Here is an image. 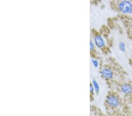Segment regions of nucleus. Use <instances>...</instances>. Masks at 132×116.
<instances>
[{
  "label": "nucleus",
  "instance_id": "nucleus-4",
  "mask_svg": "<svg viewBox=\"0 0 132 116\" xmlns=\"http://www.w3.org/2000/svg\"><path fill=\"white\" fill-rule=\"evenodd\" d=\"M94 41L97 47L99 48H103L105 45V41H104L103 39L102 38V37L100 35H96L94 38Z\"/></svg>",
  "mask_w": 132,
  "mask_h": 116
},
{
  "label": "nucleus",
  "instance_id": "nucleus-7",
  "mask_svg": "<svg viewBox=\"0 0 132 116\" xmlns=\"http://www.w3.org/2000/svg\"><path fill=\"white\" fill-rule=\"evenodd\" d=\"M119 48L120 50V51L125 52L126 51V45L124 42H121L119 44Z\"/></svg>",
  "mask_w": 132,
  "mask_h": 116
},
{
  "label": "nucleus",
  "instance_id": "nucleus-1",
  "mask_svg": "<svg viewBox=\"0 0 132 116\" xmlns=\"http://www.w3.org/2000/svg\"><path fill=\"white\" fill-rule=\"evenodd\" d=\"M118 9L123 14H132V1L130 0H122L118 3Z\"/></svg>",
  "mask_w": 132,
  "mask_h": 116
},
{
  "label": "nucleus",
  "instance_id": "nucleus-11",
  "mask_svg": "<svg viewBox=\"0 0 132 116\" xmlns=\"http://www.w3.org/2000/svg\"><path fill=\"white\" fill-rule=\"evenodd\" d=\"M92 1H96V0H92Z\"/></svg>",
  "mask_w": 132,
  "mask_h": 116
},
{
  "label": "nucleus",
  "instance_id": "nucleus-10",
  "mask_svg": "<svg viewBox=\"0 0 132 116\" xmlns=\"http://www.w3.org/2000/svg\"><path fill=\"white\" fill-rule=\"evenodd\" d=\"M94 90H95V88L94 87H93V86L92 85V84H90V93H93V92H94Z\"/></svg>",
  "mask_w": 132,
  "mask_h": 116
},
{
  "label": "nucleus",
  "instance_id": "nucleus-3",
  "mask_svg": "<svg viewBox=\"0 0 132 116\" xmlns=\"http://www.w3.org/2000/svg\"><path fill=\"white\" fill-rule=\"evenodd\" d=\"M101 75L104 79H110L113 76V73L111 69L105 68L101 71Z\"/></svg>",
  "mask_w": 132,
  "mask_h": 116
},
{
  "label": "nucleus",
  "instance_id": "nucleus-5",
  "mask_svg": "<svg viewBox=\"0 0 132 116\" xmlns=\"http://www.w3.org/2000/svg\"><path fill=\"white\" fill-rule=\"evenodd\" d=\"M121 90L125 94H130L132 93V86L129 84H124L121 86Z\"/></svg>",
  "mask_w": 132,
  "mask_h": 116
},
{
  "label": "nucleus",
  "instance_id": "nucleus-6",
  "mask_svg": "<svg viewBox=\"0 0 132 116\" xmlns=\"http://www.w3.org/2000/svg\"><path fill=\"white\" fill-rule=\"evenodd\" d=\"M92 82H93V87H94V88H95V91L97 93H99V89H100L99 84L97 82V81H95V80H93Z\"/></svg>",
  "mask_w": 132,
  "mask_h": 116
},
{
  "label": "nucleus",
  "instance_id": "nucleus-9",
  "mask_svg": "<svg viewBox=\"0 0 132 116\" xmlns=\"http://www.w3.org/2000/svg\"><path fill=\"white\" fill-rule=\"evenodd\" d=\"M94 48H95L94 43H93V42L91 41L90 42V50H92L93 49H94Z\"/></svg>",
  "mask_w": 132,
  "mask_h": 116
},
{
  "label": "nucleus",
  "instance_id": "nucleus-8",
  "mask_svg": "<svg viewBox=\"0 0 132 116\" xmlns=\"http://www.w3.org/2000/svg\"><path fill=\"white\" fill-rule=\"evenodd\" d=\"M92 63H93V66H94L95 67H97L99 66V62L97 60H95V59H92Z\"/></svg>",
  "mask_w": 132,
  "mask_h": 116
},
{
  "label": "nucleus",
  "instance_id": "nucleus-2",
  "mask_svg": "<svg viewBox=\"0 0 132 116\" xmlns=\"http://www.w3.org/2000/svg\"><path fill=\"white\" fill-rule=\"evenodd\" d=\"M106 102L109 105L112 107H118L120 105V101L116 96L114 95H110L106 98Z\"/></svg>",
  "mask_w": 132,
  "mask_h": 116
}]
</instances>
